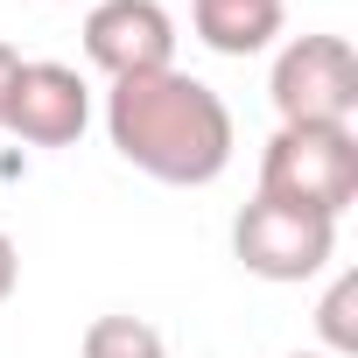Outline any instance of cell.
Instances as JSON below:
<instances>
[{
	"label": "cell",
	"mask_w": 358,
	"mask_h": 358,
	"mask_svg": "<svg viewBox=\"0 0 358 358\" xmlns=\"http://www.w3.org/2000/svg\"><path fill=\"white\" fill-rule=\"evenodd\" d=\"M106 134L141 176L169 190H204L232 169V106L190 71L120 78L106 92Z\"/></svg>",
	"instance_id": "1"
},
{
	"label": "cell",
	"mask_w": 358,
	"mask_h": 358,
	"mask_svg": "<svg viewBox=\"0 0 358 358\" xmlns=\"http://www.w3.org/2000/svg\"><path fill=\"white\" fill-rule=\"evenodd\" d=\"M260 197L337 225L358 204V134L351 127H274L260 155Z\"/></svg>",
	"instance_id": "2"
},
{
	"label": "cell",
	"mask_w": 358,
	"mask_h": 358,
	"mask_svg": "<svg viewBox=\"0 0 358 358\" xmlns=\"http://www.w3.org/2000/svg\"><path fill=\"white\" fill-rule=\"evenodd\" d=\"M267 99L281 127H351L358 113V50L344 36H295L274 57Z\"/></svg>",
	"instance_id": "3"
},
{
	"label": "cell",
	"mask_w": 358,
	"mask_h": 358,
	"mask_svg": "<svg viewBox=\"0 0 358 358\" xmlns=\"http://www.w3.org/2000/svg\"><path fill=\"white\" fill-rule=\"evenodd\" d=\"M232 253L246 274L260 281H309L330 267L337 253V225L316 218V211H295V204H274V197H253L239 218H232Z\"/></svg>",
	"instance_id": "4"
},
{
	"label": "cell",
	"mask_w": 358,
	"mask_h": 358,
	"mask_svg": "<svg viewBox=\"0 0 358 358\" xmlns=\"http://www.w3.org/2000/svg\"><path fill=\"white\" fill-rule=\"evenodd\" d=\"M85 57L120 85V78H155L176 71V15L162 0H92L85 15Z\"/></svg>",
	"instance_id": "5"
},
{
	"label": "cell",
	"mask_w": 358,
	"mask_h": 358,
	"mask_svg": "<svg viewBox=\"0 0 358 358\" xmlns=\"http://www.w3.org/2000/svg\"><path fill=\"white\" fill-rule=\"evenodd\" d=\"M0 127L29 148H71L92 127V85L71 64H22L0 106Z\"/></svg>",
	"instance_id": "6"
},
{
	"label": "cell",
	"mask_w": 358,
	"mask_h": 358,
	"mask_svg": "<svg viewBox=\"0 0 358 358\" xmlns=\"http://www.w3.org/2000/svg\"><path fill=\"white\" fill-rule=\"evenodd\" d=\"M190 15H197V36L218 57H253L281 36L288 0H190Z\"/></svg>",
	"instance_id": "7"
},
{
	"label": "cell",
	"mask_w": 358,
	"mask_h": 358,
	"mask_svg": "<svg viewBox=\"0 0 358 358\" xmlns=\"http://www.w3.org/2000/svg\"><path fill=\"white\" fill-rule=\"evenodd\" d=\"M78 358H169V344L148 316H92Z\"/></svg>",
	"instance_id": "8"
},
{
	"label": "cell",
	"mask_w": 358,
	"mask_h": 358,
	"mask_svg": "<svg viewBox=\"0 0 358 358\" xmlns=\"http://www.w3.org/2000/svg\"><path fill=\"white\" fill-rule=\"evenodd\" d=\"M316 337L330 358H358V274L330 281V295L316 302Z\"/></svg>",
	"instance_id": "9"
},
{
	"label": "cell",
	"mask_w": 358,
	"mask_h": 358,
	"mask_svg": "<svg viewBox=\"0 0 358 358\" xmlns=\"http://www.w3.org/2000/svg\"><path fill=\"white\" fill-rule=\"evenodd\" d=\"M15 281H22V253H15V239L0 232V302L15 295Z\"/></svg>",
	"instance_id": "10"
},
{
	"label": "cell",
	"mask_w": 358,
	"mask_h": 358,
	"mask_svg": "<svg viewBox=\"0 0 358 358\" xmlns=\"http://www.w3.org/2000/svg\"><path fill=\"white\" fill-rule=\"evenodd\" d=\"M15 71H22V57H15V43H0V106H8V85H15Z\"/></svg>",
	"instance_id": "11"
},
{
	"label": "cell",
	"mask_w": 358,
	"mask_h": 358,
	"mask_svg": "<svg viewBox=\"0 0 358 358\" xmlns=\"http://www.w3.org/2000/svg\"><path fill=\"white\" fill-rule=\"evenodd\" d=\"M288 358H330V351H288Z\"/></svg>",
	"instance_id": "12"
}]
</instances>
